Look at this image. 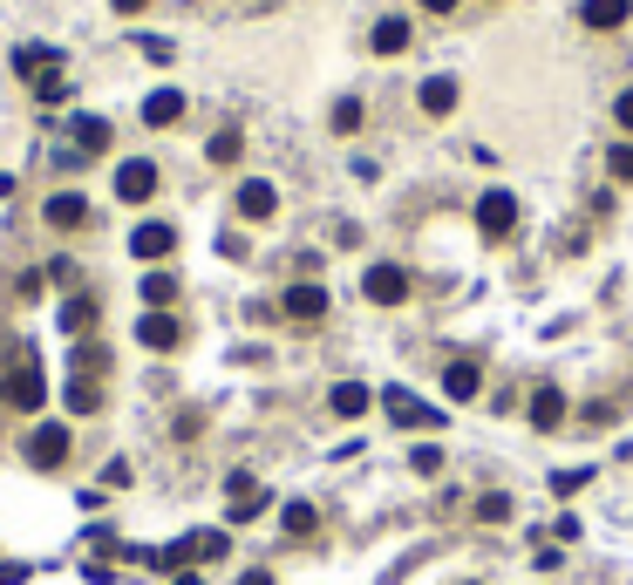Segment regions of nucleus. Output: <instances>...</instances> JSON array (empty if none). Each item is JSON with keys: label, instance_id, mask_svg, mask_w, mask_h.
<instances>
[{"label": "nucleus", "instance_id": "obj_4", "mask_svg": "<svg viewBox=\"0 0 633 585\" xmlns=\"http://www.w3.org/2000/svg\"><path fill=\"white\" fill-rule=\"evenodd\" d=\"M566 416H572L566 389H559V381H539V389H531V429L552 436V429H566Z\"/></svg>", "mask_w": 633, "mask_h": 585}, {"label": "nucleus", "instance_id": "obj_16", "mask_svg": "<svg viewBox=\"0 0 633 585\" xmlns=\"http://www.w3.org/2000/svg\"><path fill=\"white\" fill-rule=\"evenodd\" d=\"M110 123L103 116H75V150H83V157H103V150H110Z\"/></svg>", "mask_w": 633, "mask_h": 585}, {"label": "nucleus", "instance_id": "obj_12", "mask_svg": "<svg viewBox=\"0 0 633 585\" xmlns=\"http://www.w3.org/2000/svg\"><path fill=\"white\" fill-rule=\"evenodd\" d=\"M170 245H177V232H170L164 218H150V225H137V232H130V252H137V259H170Z\"/></svg>", "mask_w": 633, "mask_h": 585}, {"label": "nucleus", "instance_id": "obj_22", "mask_svg": "<svg viewBox=\"0 0 633 585\" xmlns=\"http://www.w3.org/2000/svg\"><path fill=\"white\" fill-rule=\"evenodd\" d=\"M225 551H232L225 531H191V538H185V558H198V565H212V558H225Z\"/></svg>", "mask_w": 633, "mask_h": 585}, {"label": "nucleus", "instance_id": "obj_32", "mask_svg": "<svg viewBox=\"0 0 633 585\" xmlns=\"http://www.w3.org/2000/svg\"><path fill=\"white\" fill-rule=\"evenodd\" d=\"M606 170H613L620 185H633V143H613V150H606Z\"/></svg>", "mask_w": 633, "mask_h": 585}, {"label": "nucleus", "instance_id": "obj_35", "mask_svg": "<svg viewBox=\"0 0 633 585\" xmlns=\"http://www.w3.org/2000/svg\"><path fill=\"white\" fill-rule=\"evenodd\" d=\"M613 116H620V130H633V89H620V103H613Z\"/></svg>", "mask_w": 633, "mask_h": 585}, {"label": "nucleus", "instance_id": "obj_13", "mask_svg": "<svg viewBox=\"0 0 633 585\" xmlns=\"http://www.w3.org/2000/svg\"><path fill=\"white\" fill-rule=\"evenodd\" d=\"M477 389H484V368H477L470 354L443 368V395H450V402H477Z\"/></svg>", "mask_w": 633, "mask_h": 585}, {"label": "nucleus", "instance_id": "obj_34", "mask_svg": "<svg viewBox=\"0 0 633 585\" xmlns=\"http://www.w3.org/2000/svg\"><path fill=\"white\" fill-rule=\"evenodd\" d=\"M586 483H593V470H559V476H552V491L572 497V491H586Z\"/></svg>", "mask_w": 633, "mask_h": 585}, {"label": "nucleus", "instance_id": "obj_28", "mask_svg": "<svg viewBox=\"0 0 633 585\" xmlns=\"http://www.w3.org/2000/svg\"><path fill=\"white\" fill-rule=\"evenodd\" d=\"M239 150H245V137H239V130H218V137L205 143V157H212V164H239Z\"/></svg>", "mask_w": 633, "mask_h": 585}, {"label": "nucleus", "instance_id": "obj_15", "mask_svg": "<svg viewBox=\"0 0 633 585\" xmlns=\"http://www.w3.org/2000/svg\"><path fill=\"white\" fill-rule=\"evenodd\" d=\"M137 341H143V347H157V354H170L177 341H185V327H177L170 314H143V320H137Z\"/></svg>", "mask_w": 633, "mask_h": 585}, {"label": "nucleus", "instance_id": "obj_9", "mask_svg": "<svg viewBox=\"0 0 633 585\" xmlns=\"http://www.w3.org/2000/svg\"><path fill=\"white\" fill-rule=\"evenodd\" d=\"M416 103H422V116H450V110L464 103V82H457V75H429Z\"/></svg>", "mask_w": 633, "mask_h": 585}, {"label": "nucleus", "instance_id": "obj_27", "mask_svg": "<svg viewBox=\"0 0 633 585\" xmlns=\"http://www.w3.org/2000/svg\"><path fill=\"white\" fill-rule=\"evenodd\" d=\"M103 368H110V347H103V341H83V347H75V374H89V381H96Z\"/></svg>", "mask_w": 633, "mask_h": 585}, {"label": "nucleus", "instance_id": "obj_17", "mask_svg": "<svg viewBox=\"0 0 633 585\" xmlns=\"http://www.w3.org/2000/svg\"><path fill=\"white\" fill-rule=\"evenodd\" d=\"M368 402H375V395L362 389V381H334V395H327V409L354 422V416H368Z\"/></svg>", "mask_w": 633, "mask_h": 585}, {"label": "nucleus", "instance_id": "obj_24", "mask_svg": "<svg viewBox=\"0 0 633 585\" xmlns=\"http://www.w3.org/2000/svg\"><path fill=\"white\" fill-rule=\"evenodd\" d=\"M89 327H96V300H89V293H75L68 307H62V334H75V341H83Z\"/></svg>", "mask_w": 633, "mask_h": 585}, {"label": "nucleus", "instance_id": "obj_26", "mask_svg": "<svg viewBox=\"0 0 633 585\" xmlns=\"http://www.w3.org/2000/svg\"><path fill=\"white\" fill-rule=\"evenodd\" d=\"M143 300H150V314L170 307V300H177V279L170 272H143Z\"/></svg>", "mask_w": 633, "mask_h": 585}, {"label": "nucleus", "instance_id": "obj_2", "mask_svg": "<svg viewBox=\"0 0 633 585\" xmlns=\"http://www.w3.org/2000/svg\"><path fill=\"white\" fill-rule=\"evenodd\" d=\"M21 456H28V470H62L68 456H75V436H68V422H41V429H28V443H21Z\"/></svg>", "mask_w": 633, "mask_h": 585}, {"label": "nucleus", "instance_id": "obj_23", "mask_svg": "<svg viewBox=\"0 0 633 585\" xmlns=\"http://www.w3.org/2000/svg\"><path fill=\"white\" fill-rule=\"evenodd\" d=\"M409 48V21L389 14V21H375V55H402Z\"/></svg>", "mask_w": 633, "mask_h": 585}, {"label": "nucleus", "instance_id": "obj_21", "mask_svg": "<svg viewBox=\"0 0 633 585\" xmlns=\"http://www.w3.org/2000/svg\"><path fill=\"white\" fill-rule=\"evenodd\" d=\"M280 524H287V538H314V531H320V511H314L307 497H293L287 511H280Z\"/></svg>", "mask_w": 633, "mask_h": 585}, {"label": "nucleus", "instance_id": "obj_8", "mask_svg": "<svg viewBox=\"0 0 633 585\" xmlns=\"http://www.w3.org/2000/svg\"><path fill=\"white\" fill-rule=\"evenodd\" d=\"M273 212H280V191H273L266 177H245V185H239V218H252V225H266Z\"/></svg>", "mask_w": 633, "mask_h": 585}, {"label": "nucleus", "instance_id": "obj_37", "mask_svg": "<svg viewBox=\"0 0 633 585\" xmlns=\"http://www.w3.org/2000/svg\"><path fill=\"white\" fill-rule=\"evenodd\" d=\"M422 8H429V14H457V0H422Z\"/></svg>", "mask_w": 633, "mask_h": 585}, {"label": "nucleus", "instance_id": "obj_5", "mask_svg": "<svg viewBox=\"0 0 633 585\" xmlns=\"http://www.w3.org/2000/svg\"><path fill=\"white\" fill-rule=\"evenodd\" d=\"M116 198H123V205H150V198H157V164L130 157V164L116 170Z\"/></svg>", "mask_w": 633, "mask_h": 585}, {"label": "nucleus", "instance_id": "obj_19", "mask_svg": "<svg viewBox=\"0 0 633 585\" xmlns=\"http://www.w3.org/2000/svg\"><path fill=\"white\" fill-rule=\"evenodd\" d=\"M83 218H89V205H83L75 191H55V198H48V225H55V232H75Z\"/></svg>", "mask_w": 633, "mask_h": 585}, {"label": "nucleus", "instance_id": "obj_29", "mask_svg": "<svg viewBox=\"0 0 633 585\" xmlns=\"http://www.w3.org/2000/svg\"><path fill=\"white\" fill-rule=\"evenodd\" d=\"M14 68H21V75H35V82H41V75L55 68V55H48V48H35V41H28V48H21V55H14Z\"/></svg>", "mask_w": 633, "mask_h": 585}, {"label": "nucleus", "instance_id": "obj_25", "mask_svg": "<svg viewBox=\"0 0 633 585\" xmlns=\"http://www.w3.org/2000/svg\"><path fill=\"white\" fill-rule=\"evenodd\" d=\"M511 511H518L511 491H484V497H477V518H484V524H511Z\"/></svg>", "mask_w": 633, "mask_h": 585}, {"label": "nucleus", "instance_id": "obj_1", "mask_svg": "<svg viewBox=\"0 0 633 585\" xmlns=\"http://www.w3.org/2000/svg\"><path fill=\"white\" fill-rule=\"evenodd\" d=\"M8 409H41L48 402V374H41V354L35 347H14V368H8Z\"/></svg>", "mask_w": 633, "mask_h": 585}, {"label": "nucleus", "instance_id": "obj_10", "mask_svg": "<svg viewBox=\"0 0 633 585\" xmlns=\"http://www.w3.org/2000/svg\"><path fill=\"white\" fill-rule=\"evenodd\" d=\"M626 14H633V0H579V21H586L593 35H613V28H626Z\"/></svg>", "mask_w": 633, "mask_h": 585}, {"label": "nucleus", "instance_id": "obj_11", "mask_svg": "<svg viewBox=\"0 0 633 585\" xmlns=\"http://www.w3.org/2000/svg\"><path fill=\"white\" fill-rule=\"evenodd\" d=\"M287 320H327V287H314V279H300V287H287Z\"/></svg>", "mask_w": 633, "mask_h": 585}, {"label": "nucleus", "instance_id": "obj_18", "mask_svg": "<svg viewBox=\"0 0 633 585\" xmlns=\"http://www.w3.org/2000/svg\"><path fill=\"white\" fill-rule=\"evenodd\" d=\"M177 116H185V96H177V89L143 96V123H150V130H164V123H177Z\"/></svg>", "mask_w": 633, "mask_h": 585}, {"label": "nucleus", "instance_id": "obj_38", "mask_svg": "<svg viewBox=\"0 0 633 585\" xmlns=\"http://www.w3.org/2000/svg\"><path fill=\"white\" fill-rule=\"evenodd\" d=\"M239 585H273V572H245V578H239Z\"/></svg>", "mask_w": 633, "mask_h": 585}, {"label": "nucleus", "instance_id": "obj_7", "mask_svg": "<svg viewBox=\"0 0 633 585\" xmlns=\"http://www.w3.org/2000/svg\"><path fill=\"white\" fill-rule=\"evenodd\" d=\"M382 409H389V422H402V429H436V422H443L436 409H422L409 389H382Z\"/></svg>", "mask_w": 633, "mask_h": 585}, {"label": "nucleus", "instance_id": "obj_3", "mask_svg": "<svg viewBox=\"0 0 633 585\" xmlns=\"http://www.w3.org/2000/svg\"><path fill=\"white\" fill-rule=\"evenodd\" d=\"M477 232H484V239H511L518 232V198L511 191H484V198H477Z\"/></svg>", "mask_w": 633, "mask_h": 585}, {"label": "nucleus", "instance_id": "obj_33", "mask_svg": "<svg viewBox=\"0 0 633 585\" xmlns=\"http://www.w3.org/2000/svg\"><path fill=\"white\" fill-rule=\"evenodd\" d=\"M35 96H41V103H62V96H68V82H62V68H48L41 82H35Z\"/></svg>", "mask_w": 633, "mask_h": 585}, {"label": "nucleus", "instance_id": "obj_20", "mask_svg": "<svg viewBox=\"0 0 633 585\" xmlns=\"http://www.w3.org/2000/svg\"><path fill=\"white\" fill-rule=\"evenodd\" d=\"M68 409H75V416H96V409H103V381L68 374Z\"/></svg>", "mask_w": 633, "mask_h": 585}, {"label": "nucleus", "instance_id": "obj_14", "mask_svg": "<svg viewBox=\"0 0 633 585\" xmlns=\"http://www.w3.org/2000/svg\"><path fill=\"white\" fill-rule=\"evenodd\" d=\"M225 491H232V518H239V524L266 511V483H259V476H245V470H239L232 483H225Z\"/></svg>", "mask_w": 633, "mask_h": 585}, {"label": "nucleus", "instance_id": "obj_36", "mask_svg": "<svg viewBox=\"0 0 633 585\" xmlns=\"http://www.w3.org/2000/svg\"><path fill=\"white\" fill-rule=\"evenodd\" d=\"M110 8H116V14H143V8H150V0H110Z\"/></svg>", "mask_w": 633, "mask_h": 585}, {"label": "nucleus", "instance_id": "obj_30", "mask_svg": "<svg viewBox=\"0 0 633 585\" xmlns=\"http://www.w3.org/2000/svg\"><path fill=\"white\" fill-rule=\"evenodd\" d=\"M354 130H362V103L341 96V103H334V137H354Z\"/></svg>", "mask_w": 633, "mask_h": 585}, {"label": "nucleus", "instance_id": "obj_31", "mask_svg": "<svg viewBox=\"0 0 633 585\" xmlns=\"http://www.w3.org/2000/svg\"><path fill=\"white\" fill-rule=\"evenodd\" d=\"M409 470H416V476H436V470H443V449H436V443L409 449Z\"/></svg>", "mask_w": 633, "mask_h": 585}, {"label": "nucleus", "instance_id": "obj_6", "mask_svg": "<svg viewBox=\"0 0 633 585\" xmlns=\"http://www.w3.org/2000/svg\"><path fill=\"white\" fill-rule=\"evenodd\" d=\"M362 293L375 300V307H402V300H409V272H402V266H368Z\"/></svg>", "mask_w": 633, "mask_h": 585}]
</instances>
